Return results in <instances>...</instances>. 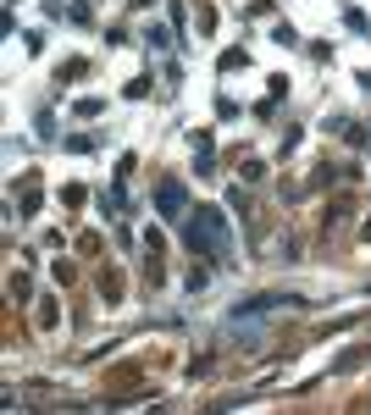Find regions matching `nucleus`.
Listing matches in <instances>:
<instances>
[{
    "label": "nucleus",
    "mask_w": 371,
    "mask_h": 415,
    "mask_svg": "<svg viewBox=\"0 0 371 415\" xmlns=\"http://www.w3.org/2000/svg\"><path fill=\"white\" fill-rule=\"evenodd\" d=\"M200 222H205V227H194L188 238H194V244H210V250L222 255V227H216V216H200Z\"/></svg>",
    "instance_id": "1"
},
{
    "label": "nucleus",
    "mask_w": 371,
    "mask_h": 415,
    "mask_svg": "<svg viewBox=\"0 0 371 415\" xmlns=\"http://www.w3.org/2000/svg\"><path fill=\"white\" fill-rule=\"evenodd\" d=\"M161 210H172V216L183 210V188H178V183H172V188H161Z\"/></svg>",
    "instance_id": "2"
}]
</instances>
